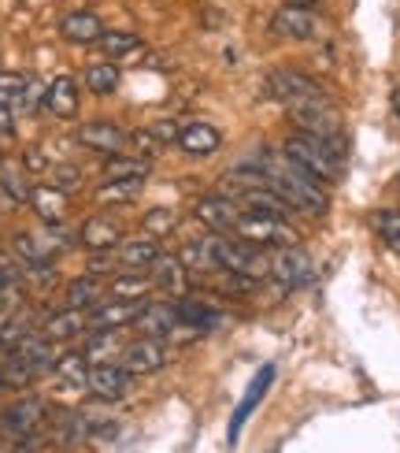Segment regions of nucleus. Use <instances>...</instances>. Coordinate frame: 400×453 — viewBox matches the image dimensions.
I'll return each instance as SVG.
<instances>
[{
	"instance_id": "f257e3e1",
	"label": "nucleus",
	"mask_w": 400,
	"mask_h": 453,
	"mask_svg": "<svg viewBox=\"0 0 400 453\" xmlns=\"http://www.w3.org/2000/svg\"><path fill=\"white\" fill-rule=\"evenodd\" d=\"M256 167L267 175V186L278 190L285 201L293 204V212H308V216H327L330 212V194L327 182H319L308 175L304 167H297L285 153H263Z\"/></svg>"
},
{
	"instance_id": "f03ea898",
	"label": "nucleus",
	"mask_w": 400,
	"mask_h": 453,
	"mask_svg": "<svg viewBox=\"0 0 400 453\" xmlns=\"http://www.w3.org/2000/svg\"><path fill=\"white\" fill-rule=\"evenodd\" d=\"M282 153L290 157L297 167H304L308 175H315L319 182H337L345 175V149H337L322 138H312V134H290L282 145Z\"/></svg>"
},
{
	"instance_id": "7ed1b4c3",
	"label": "nucleus",
	"mask_w": 400,
	"mask_h": 453,
	"mask_svg": "<svg viewBox=\"0 0 400 453\" xmlns=\"http://www.w3.org/2000/svg\"><path fill=\"white\" fill-rule=\"evenodd\" d=\"M263 93L271 101L285 104L290 111L297 108H308V104H319V101H330L327 97V89H322L312 74H304V71H290V67H278L267 74V82H263Z\"/></svg>"
},
{
	"instance_id": "20e7f679",
	"label": "nucleus",
	"mask_w": 400,
	"mask_h": 453,
	"mask_svg": "<svg viewBox=\"0 0 400 453\" xmlns=\"http://www.w3.org/2000/svg\"><path fill=\"white\" fill-rule=\"evenodd\" d=\"M212 250H215V264L223 272H234V275H245V279H267L271 275V260L263 257L260 245L245 242V238H212Z\"/></svg>"
},
{
	"instance_id": "39448f33",
	"label": "nucleus",
	"mask_w": 400,
	"mask_h": 453,
	"mask_svg": "<svg viewBox=\"0 0 400 453\" xmlns=\"http://www.w3.org/2000/svg\"><path fill=\"white\" fill-rule=\"evenodd\" d=\"M234 234L253 242V245H271V250H285V245H297V231L290 223H285V216H267V212H241Z\"/></svg>"
},
{
	"instance_id": "423d86ee",
	"label": "nucleus",
	"mask_w": 400,
	"mask_h": 453,
	"mask_svg": "<svg viewBox=\"0 0 400 453\" xmlns=\"http://www.w3.org/2000/svg\"><path fill=\"white\" fill-rule=\"evenodd\" d=\"M119 365L130 372V375H152V372H160L167 365V349L160 338H133V342L119 346Z\"/></svg>"
},
{
	"instance_id": "0eeeda50",
	"label": "nucleus",
	"mask_w": 400,
	"mask_h": 453,
	"mask_svg": "<svg viewBox=\"0 0 400 453\" xmlns=\"http://www.w3.org/2000/svg\"><path fill=\"white\" fill-rule=\"evenodd\" d=\"M133 380L138 375H130L123 365H111V361H101V365H93L89 368V394L93 398H101V402H123L126 394L133 390Z\"/></svg>"
},
{
	"instance_id": "6e6552de",
	"label": "nucleus",
	"mask_w": 400,
	"mask_h": 453,
	"mask_svg": "<svg viewBox=\"0 0 400 453\" xmlns=\"http://www.w3.org/2000/svg\"><path fill=\"white\" fill-rule=\"evenodd\" d=\"M271 275L282 282L285 290H300L315 279V264L300 245H285V250H278V257L271 260Z\"/></svg>"
},
{
	"instance_id": "1a4fd4ad",
	"label": "nucleus",
	"mask_w": 400,
	"mask_h": 453,
	"mask_svg": "<svg viewBox=\"0 0 400 453\" xmlns=\"http://www.w3.org/2000/svg\"><path fill=\"white\" fill-rule=\"evenodd\" d=\"M8 357L15 365H23L34 380L37 375H45V372H52L56 368V349H52V338H45V334H26V338H19V342L8 349Z\"/></svg>"
},
{
	"instance_id": "9d476101",
	"label": "nucleus",
	"mask_w": 400,
	"mask_h": 453,
	"mask_svg": "<svg viewBox=\"0 0 400 453\" xmlns=\"http://www.w3.org/2000/svg\"><path fill=\"white\" fill-rule=\"evenodd\" d=\"M197 219L208 226L212 234H234V226L241 219V204L234 197H226V194H212V197H200L197 201Z\"/></svg>"
},
{
	"instance_id": "9b49d317",
	"label": "nucleus",
	"mask_w": 400,
	"mask_h": 453,
	"mask_svg": "<svg viewBox=\"0 0 400 453\" xmlns=\"http://www.w3.org/2000/svg\"><path fill=\"white\" fill-rule=\"evenodd\" d=\"M271 34L275 37H285V42H312L319 34V19L312 8H290L282 4L275 15H271Z\"/></svg>"
},
{
	"instance_id": "f8f14e48",
	"label": "nucleus",
	"mask_w": 400,
	"mask_h": 453,
	"mask_svg": "<svg viewBox=\"0 0 400 453\" xmlns=\"http://www.w3.org/2000/svg\"><path fill=\"white\" fill-rule=\"evenodd\" d=\"M4 420H8L11 439L37 435V431L45 427V420H49V405L42 398H34V394H26V398H19V402H11L4 409Z\"/></svg>"
},
{
	"instance_id": "ddd939ff",
	"label": "nucleus",
	"mask_w": 400,
	"mask_h": 453,
	"mask_svg": "<svg viewBox=\"0 0 400 453\" xmlns=\"http://www.w3.org/2000/svg\"><path fill=\"white\" fill-rule=\"evenodd\" d=\"M79 142L89 149V153H101V157H116L119 149H126L130 134L123 127H116L111 119H89L79 127Z\"/></svg>"
},
{
	"instance_id": "4468645a",
	"label": "nucleus",
	"mask_w": 400,
	"mask_h": 453,
	"mask_svg": "<svg viewBox=\"0 0 400 453\" xmlns=\"http://www.w3.org/2000/svg\"><path fill=\"white\" fill-rule=\"evenodd\" d=\"M271 383H275V365H263L260 368V375L249 383V390H245V398H241V405L234 409V417H230V431H226V439H230V446L241 439V427L249 424V417L256 412V405L263 402V394L271 390Z\"/></svg>"
},
{
	"instance_id": "2eb2a0df",
	"label": "nucleus",
	"mask_w": 400,
	"mask_h": 453,
	"mask_svg": "<svg viewBox=\"0 0 400 453\" xmlns=\"http://www.w3.org/2000/svg\"><path fill=\"white\" fill-rule=\"evenodd\" d=\"M145 301H104V305L89 309V331H119L126 324H138Z\"/></svg>"
},
{
	"instance_id": "dca6fc26",
	"label": "nucleus",
	"mask_w": 400,
	"mask_h": 453,
	"mask_svg": "<svg viewBox=\"0 0 400 453\" xmlns=\"http://www.w3.org/2000/svg\"><path fill=\"white\" fill-rule=\"evenodd\" d=\"M49 431H52V439L60 442L64 449H79L89 435H93V427H89V417L79 409H60V412H52L49 417Z\"/></svg>"
},
{
	"instance_id": "f3484780",
	"label": "nucleus",
	"mask_w": 400,
	"mask_h": 453,
	"mask_svg": "<svg viewBox=\"0 0 400 453\" xmlns=\"http://www.w3.org/2000/svg\"><path fill=\"white\" fill-rule=\"evenodd\" d=\"M138 327H141V334H148V338H170L178 327H182V319H178V309L170 305V301H145V309H141V316H138Z\"/></svg>"
},
{
	"instance_id": "a211bd4d",
	"label": "nucleus",
	"mask_w": 400,
	"mask_h": 453,
	"mask_svg": "<svg viewBox=\"0 0 400 453\" xmlns=\"http://www.w3.org/2000/svg\"><path fill=\"white\" fill-rule=\"evenodd\" d=\"M79 242L86 245V250H93V253H111L123 242V226L111 216H89L79 226Z\"/></svg>"
},
{
	"instance_id": "6ab92c4d",
	"label": "nucleus",
	"mask_w": 400,
	"mask_h": 453,
	"mask_svg": "<svg viewBox=\"0 0 400 453\" xmlns=\"http://www.w3.org/2000/svg\"><path fill=\"white\" fill-rule=\"evenodd\" d=\"M163 257L160 242L152 234H138V238H123L119 242V264L126 272H141V268H152Z\"/></svg>"
},
{
	"instance_id": "aec40b11",
	"label": "nucleus",
	"mask_w": 400,
	"mask_h": 453,
	"mask_svg": "<svg viewBox=\"0 0 400 453\" xmlns=\"http://www.w3.org/2000/svg\"><path fill=\"white\" fill-rule=\"evenodd\" d=\"M60 34L71 45H97L104 37V23H101V15H93V12H71L60 19Z\"/></svg>"
},
{
	"instance_id": "412c9836",
	"label": "nucleus",
	"mask_w": 400,
	"mask_h": 453,
	"mask_svg": "<svg viewBox=\"0 0 400 453\" xmlns=\"http://www.w3.org/2000/svg\"><path fill=\"white\" fill-rule=\"evenodd\" d=\"M45 104H49V111H52L56 119H74V116H79V104H82L79 82H74L71 74H60V79H52V86L45 89Z\"/></svg>"
},
{
	"instance_id": "4be33fe9",
	"label": "nucleus",
	"mask_w": 400,
	"mask_h": 453,
	"mask_svg": "<svg viewBox=\"0 0 400 453\" xmlns=\"http://www.w3.org/2000/svg\"><path fill=\"white\" fill-rule=\"evenodd\" d=\"M219 145H223V134L212 127V123H185L182 127V134H178V149L189 157H212L219 153Z\"/></svg>"
},
{
	"instance_id": "5701e85b",
	"label": "nucleus",
	"mask_w": 400,
	"mask_h": 453,
	"mask_svg": "<svg viewBox=\"0 0 400 453\" xmlns=\"http://www.w3.org/2000/svg\"><path fill=\"white\" fill-rule=\"evenodd\" d=\"M37 89L26 74H15V71H0V108H8V111H15V108H26V104H34L37 101Z\"/></svg>"
},
{
	"instance_id": "b1692460",
	"label": "nucleus",
	"mask_w": 400,
	"mask_h": 453,
	"mask_svg": "<svg viewBox=\"0 0 400 453\" xmlns=\"http://www.w3.org/2000/svg\"><path fill=\"white\" fill-rule=\"evenodd\" d=\"M82 331H89V312L86 309H71V305L64 312H52L42 324V334L52 338V342H64V338H74Z\"/></svg>"
},
{
	"instance_id": "393cba45",
	"label": "nucleus",
	"mask_w": 400,
	"mask_h": 453,
	"mask_svg": "<svg viewBox=\"0 0 400 453\" xmlns=\"http://www.w3.org/2000/svg\"><path fill=\"white\" fill-rule=\"evenodd\" d=\"M108 297V282L101 279V275H82V279H74V282H67V305L71 309H97L101 301Z\"/></svg>"
},
{
	"instance_id": "a878e982",
	"label": "nucleus",
	"mask_w": 400,
	"mask_h": 453,
	"mask_svg": "<svg viewBox=\"0 0 400 453\" xmlns=\"http://www.w3.org/2000/svg\"><path fill=\"white\" fill-rule=\"evenodd\" d=\"M30 204H34V212L42 216L49 226H60L64 216H67V194L64 190H56V186H34L30 190Z\"/></svg>"
},
{
	"instance_id": "bb28decb",
	"label": "nucleus",
	"mask_w": 400,
	"mask_h": 453,
	"mask_svg": "<svg viewBox=\"0 0 400 453\" xmlns=\"http://www.w3.org/2000/svg\"><path fill=\"white\" fill-rule=\"evenodd\" d=\"M148 275H152V282H156V290L175 294V297L185 294V264H182V257H167V253H163V257L148 268Z\"/></svg>"
},
{
	"instance_id": "cd10ccee",
	"label": "nucleus",
	"mask_w": 400,
	"mask_h": 453,
	"mask_svg": "<svg viewBox=\"0 0 400 453\" xmlns=\"http://www.w3.org/2000/svg\"><path fill=\"white\" fill-rule=\"evenodd\" d=\"M152 290H156V282H152V275H141V272H119L108 282V297H116V301H145V294Z\"/></svg>"
},
{
	"instance_id": "c85d7f7f",
	"label": "nucleus",
	"mask_w": 400,
	"mask_h": 453,
	"mask_svg": "<svg viewBox=\"0 0 400 453\" xmlns=\"http://www.w3.org/2000/svg\"><path fill=\"white\" fill-rule=\"evenodd\" d=\"M175 309H178L182 327H193L197 334L219 327V319H223L212 305H208V301H197V297H182V301H175Z\"/></svg>"
},
{
	"instance_id": "c756f323",
	"label": "nucleus",
	"mask_w": 400,
	"mask_h": 453,
	"mask_svg": "<svg viewBox=\"0 0 400 453\" xmlns=\"http://www.w3.org/2000/svg\"><path fill=\"white\" fill-rule=\"evenodd\" d=\"M56 380L60 383H67V387H74V390H82V387H89V357H86V349L82 353H64V357H56Z\"/></svg>"
},
{
	"instance_id": "7c9ffc66",
	"label": "nucleus",
	"mask_w": 400,
	"mask_h": 453,
	"mask_svg": "<svg viewBox=\"0 0 400 453\" xmlns=\"http://www.w3.org/2000/svg\"><path fill=\"white\" fill-rule=\"evenodd\" d=\"M152 172V160L148 157H126V153H116L104 160V179H148Z\"/></svg>"
},
{
	"instance_id": "2f4dec72",
	"label": "nucleus",
	"mask_w": 400,
	"mask_h": 453,
	"mask_svg": "<svg viewBox=\"0 0 400 453\" xmlns=\"http://www.w3.org/2000/svg\"><path fill=\"white\" fill-rule=\"evenodd\" d=\"M86 89L97 93V97H108V93L119 89V67L111 60H101V64H89L86 67Z\"/></svg>"
},
{
	"instance_id": "473e14b6",
	"label": "nucleus",
	"mask_w": 400,
	"mask_h": 453,
	"mask_svg": "<svg viewBox=\"0 0 400 453\" xmlns=\"http://www.w3.org/2000/svg\"><path fill=\"white\" fill-rule=\"evenodd\" d=\"M145 190V179H104V186L97 190V201L101 204H126V201H133Z\"/></svg>"
},
{
	"instance_id": "72a5a7b5",
	"label": "nucleus",
	"mask_w": 400,
	"mask_h": 453,
	"mask_svg": "<svg viewBox=\"0 0 400 453\" xmlns=\"http://www.w3.org/2000/svg\"><path fill=\"white\" fill-rule=\"evenodd\" d=\"M111 60H119V56H126V52H133V49H141V37L133 34V30H104V37L97 42Z\"/></svg>"
},
{
	"instance_id": "f704fd0d",
	"label": "nucleus",
	"mask_w": 400,
	"mask_h": 453,
	"mask_svg": "<svg viewBox=\"0 0 400 453\" xmlns=\"http://www.w3.org/2000/svg\"><path fill=\"white\" fill-rule=\"evenodd\" d=\"M0 190L8 194V201L23 204V201H30V190H34V186H26V179L19 175V172H4V175H0Z\"/></svg>"
},
{
	"instance_id": "c9c22d12",
	"label": "nucleus",
	"mask_w": 400,
	"mask_h": 453,
	"mask_svg": "<svg viewBox=\"0 0 400 453\" xmlns=\"http://www.w3.org/2000/svg\"><path fill=\"white\" fill-rule=\"evenodd\" d=\"M378 234H382L386 250L400 253V212H382L378 216Z\"/></svg>"
},
{
	"instance_id": "e433bc0d",
	"label": "nucleus",
	"mask_w": 400,
	"mask_h": 453,
	"mask_svg": "<svg viewBox=\"0 0 400 453\" xmlns=\"http://www.w3.org/2000/svg\"><path fill=\"white\" fill-rule=\"evenodd\" d=\"M141 226H145V234L160 238V234H167L170 226H175V212H170V209H152V212L141 219Z\"/></svg>"
},
{
	"instance_id": "4c0bfd02",
	"label": "nucleus",
	"mask_w": 400,
	"mask_h": 453,
	"mask_svg": "<svg viewBox=\"0 0 400 453\" xmlns=\"http://www.w3.org/2000/svg\"><path fill=\"white\" fill-rule=\"evenodd\" d=\"M52 186H56V190H64V194L79 190V186H82V172H79V167H71V164L52 167Z\"/></svg>"
},
{
	"instance_id": "58836bf2",
	"label": "nucleus",
	"mask_w": 400,
	"mask_h": 453,
	"mask_svg": "<svg viewBox=\"0 0 400 453\" xmlns=\"http://www.w3.org/2000/svg\"><path fill=\"white\" fill-rule=\"evenodd\" d=\"M148 130H152V134H156V138L163 142V149H167L170 142L178 145V134H182V127H178L175 119H156V123H148Z\"/></svg>"
},
{
	"instance_id": "ea45409f",
	"label": "nucleus",
	"mask_w": 400,
	"mask_h": 453,
	"mask_svg": "<svg viewBox=\"0 0 400 453\" xmlns=\"http://www.w3.org/2000/svg\"><path fill=\"white\" fill-rule=\"evenodd\" d=\"M130 142H133V145H138V149H141V153H145V157H152V153H160V149H163V142H160L156 134H152V130H148V127H145V130H133V134H130Z\"/></svg>"
},
{
	"instance_id": "a19ab883",
	"label": "nucleus",
	"mask_w": 400,
	"mask_h": 453,
	"mask_svg": "<svg viewBox=\"0 0 400 453\" xmlns=\"http://www.w3.org/2000/svg\"><path fill=\"white\" fill-rule=\"evenodd\" d=\"M19 275H23V268L8 253H0V282H19Z\"/></svg>"
},
{
	"instance_id": "79ce46f5",
	"label": "nucleus",
	"mask_w": 400,
	"mask_h": 453,
	"mask_svg": "<svg viewBox=\"0 0 400 453\" xmlns=\"http://www.w3.org/2000/svg\"><path fill=\"white\" fill-rule=\"evenodd\" d=\"M11 439V431H8V420H4V409H0V442Z\"/></svg>"
},
{
	"instance_id": "37998d69",
	"label": "nucleus",
	"mask_w": 400,
	"mask_h": 453,
	"mask_svg": "<svg viewBox=\"0 0 400 453\" xmlns=\"http://www.w3.org/2000/svg\"><path fill=\"white\" fill-rule=\"evenodd\" d=\"M285 4H290V8H315L319 0H285Z\"/></svg>"
},
{
	"instance_id": "c03bdc74",
	"label": "nucleus",
	"mask_w": 400,
	"mask_h": 453,
	"mask_svg": "<svg viewBox=\"0 0 400 453\" xmlns=\"http://www.w3.org/2000/svg\"><path fill=\"white\" fill-rule=\"evenodd\" d=\"M393 116H396V119H400V89H396V93H393Z\"/></svg>"
}]
</instances>
